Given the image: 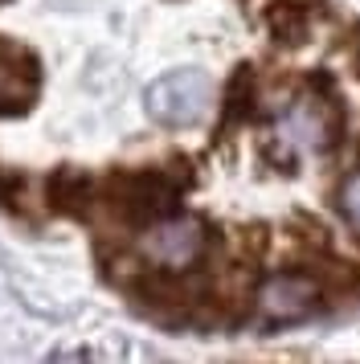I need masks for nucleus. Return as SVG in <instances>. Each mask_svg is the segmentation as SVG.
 Returning a JSON list of instances; mask_svg holds the SVG:
<instances>
[{
  "label": "nucleus",
  "instance_id": "obj_4",
  "mask_svg": "<svg viewBox=\"0 0 360 364\" xmlns=\"http://www.w3.org/2000/svg\"><path fill=\"white\" fill-rule=\"evenodd\" d=\"M209 95L213 90L201 74H168L156 86H147V107H152L156 123L184 127V123H193L209 107Z\"/></svg>",
  "mask_w": 360,
  "mask_h": 364
},
{
  "label": "nucleus",
  "instance_id": "obj_1",
  "mask_svg": "<svg viewBox=\"0 0 360 364\" xmlns=\"http://www.w3.org/2000/svg\"><path fill=\"white\" fill-rule=\"evenodd\" d=\"M226 233L209 225L201 213H172L156 221L152 230L139 233V250H144L147 258L156 266H168V270H193L201 266L205 258L213 254V246L221 242Z\"/></svg>",
  "mask_w": 360,
  "mask_h": 364
},
{
  "label": "nucleus",
  "instance_id": "obj_5",
  "mask_svg": "<svg viewBox=\"0 0 360 364\" xmlns=\"http://www.w3.org/2000/svg\"><path fill=\"white\" fill-rule=\"evenodd\" d=\"M0 4H9V0H0Z\"/></svg>",
  "mask_w": 360,
  "mask_h": 364
},
{
  "label": "nucleus",
  "instance_id": "obj_3",
  "mask_svg": "<svg viewBox=\"0 0 360 364\" xmlns=\"http://www.w3.org/2000/svg\"><path fill=\"white\" fill-rule=\"evenodd\" d=\"M37 200L46 205V213L70 217V221L86 225L90 213H95V205H98V176L95 172H82V168L46 172L37 181Z\"/></svg>",
  "mask_w": 360,
  "mask_h": 364
},
{
  "label": "nucleus",
  "instance_id": "obj_2",
  "mask_svg": "<svg viewBox=\"0 0 360 364\" xmlns=\"http://www.w3.org/2000/svg\"><path fill=\"white\" fill-rule=\"evenodd\" d=\"M332 307L324 287L303 270H270L258 287V315L266 323H299Z\"/></svg>",
  "mask_w": 360,
  "mask_h": 364
}]
</instances>
